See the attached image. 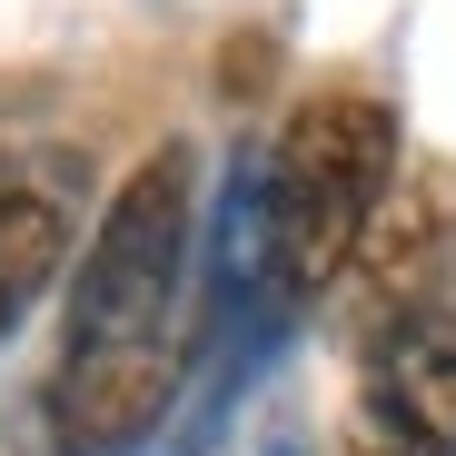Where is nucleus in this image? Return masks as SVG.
Instances as JSON below:
<instances>
[{
    "label": "nucleus",
    "mask_w": 456,
    "mask_h": 456,
    "mask_svg": "<svg viewBox=\"0 0 456 456\" xmlns=\"http://www.w3.org/2000/svg\"><path fill=\"white\" fill-rule=\"evenodd\" d=\"M189 248H199V149L169 139L110 189L80 268L69 318L40 387L50 456H139L189 397Z\"/></svg>",
    "instance_id": "obj_1"
},
{
    "label": "nucleus",
    "mask_w": 456,
    "mask_h": 456,
    "mask_svg": "<svg viewBox=\"0 0 456 456\" xmlns=\"http://www.w3.org/2000/svg\"><path fill=\"white\" fill-rule=\"evenodd\" d=\"M397 179V110L377 90H308L278 139L258 149V169L228 189V239H218V288L248 297L258 318H297L338 297L357 268L377 208Z\"/></svg>",
    "instance_id": "obj_2"
},
{
    "label": "nucleus",
    "mask_w": 456,
    "mask_h": 456,
    "mask_svg": "<svg viewBox=\"0 0 456 456\" xmlns=\"http://www.w3.org/2000/svg\"><path fill=\"white\" fill-rule=\"evenodd\" d=\"M338 456H456V308H417L357 338Z\"/></svg>",
    "instance_id": "obj_3"
},
{
    "label": "nucleus",
    "mask_w": 456,
    "mask_h": 456,
    "mask_svg": "<svg viewBox=\"0 0 456 456\" xmlns=\"http://www.w3.org/2000/svg\"><path fill=\"white\" fill-rule=\"evenodd\" d=\"M436 278H446V218H436V199H427V189H397L387 208H377L367 248H357V268L338 278L347 347H357V338H377L387 318L446 308V297H436Z\"/></svg>",
    "instance_id": "obj_4"
},
{
    "label": "nucleus",
    "mask_w": 456,
    "mask_h": 456,
    "mask_svg": "<svg viewBox=\"0 0 456 456\" xmlns=\"http://www.w3.org/2000/svg\"><path fill=\"white\" fill-rule=\"evenodd\" d=\"M60 258H69V218H60V199L0 149V347H11V328L40 308V288L60 278Z\"/></svg>",
    "instance_id": "obj_5"
}]
</instances>
